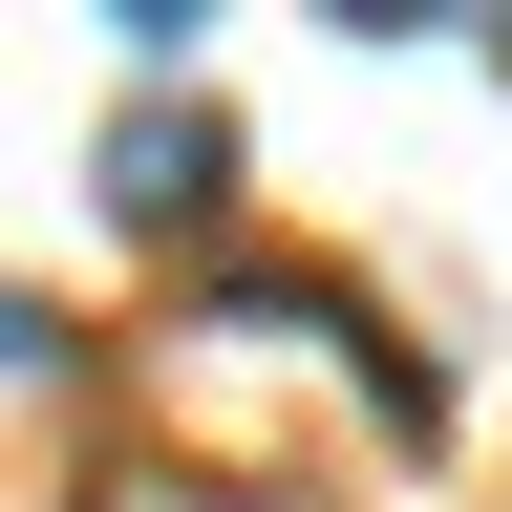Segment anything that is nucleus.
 <instances>
[{
	"label": "nucleus",
	"instance_id": "2",
	"mask_svg": "<svg viewBox=\"0 0 512 512\" xmlns=\"http://www.w3.org/2000/svg\"><path fill=\"white\" fill-rule=\"evenodd\" d=\"M43 363H64V320H43V299H0V384H43Z\"/></svg>",
	"mask_w": 512,
	"mask_h": 512
},
{
	"label": "nucleus",
	"instance_id": "1",
	"mask_svg": "<svg viewBox=\"0 0 512 512\" xmlns=\"http://www.w3.org/2000/svg\"><path fill=\"white\" fill-rule=\"evenodd\" d=\"M86 192H107L128 235H192V214H214V192H235V128L192 107V86H150V107L107 128V171H86Z\"/></svg>",
	"mask_w": 512,
	"mask_h": 512
},
{
	"label": "nucleus",
	"instance_id": "3",
	"mask_svg": "<svg viewBox=\"0 0 512 512\" xmlns=\"http://www.w3.org/2000/svg\"><path fill=\"white\" fill-rule=\"evenodd\" d=\"M171 512H256V491H171Z\"/></svg>",
	"mask_w": 512,
	"mask_h": 512
}]
</instances>
